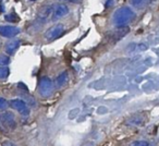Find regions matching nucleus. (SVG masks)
<instances>
[{"label":"nucleus","instance_id":"nucleus-24","mask_svg":"<svg viewBox=\"0 0 159 146\" xmlns=\"http://www.w3.org/2000/svg\"><path fill=\"white\" fill-rule=\"evenodd\" d=\"M0 1H2V0H0Z\"/></svg>","mask_w":159,"mask_h":146},{"label":"nucleus","instance_id":"nucleus-7","mask_svg":"<svg viewBox=\"0 0 159 146\" xmlns=\"http://www.w3.org/2000/svg\"><path fill=\"white\" fill-rule=\"evenodd\" d=\"M145 117L143 113H135L134 116L128 118L125 121V124L129 126H141L145 123Z\"/></svg>","mask_w":159,"mask_h":146},{"label":"nucleus","instance_id":"nucleus-19","mask_svg":"<svg viewBox=\"0 0 159 146\" xmlns=\"http://www.w3.org/2000/svg\"><path fill=\"white\" fill-rule=\"evenodd\" d=\"M2 146H18L16 143H13V142L11 141H5L2 143Z\"/></svg>","mask_w":159,"mask_h":146},{"label":"nucleus","instance_id":"nucleus-6","mask_svg":"<svg viewBox=\"0 0 159 146\" xmlns=\"http://www.w3.org/2000/svg\"><path fill=\"white\" fill-rule=\"evenodd\" d=\"M0 120L3 123V125L7 126L9 129H14L16 126V117L12 112H5L2 113V116L0 117Z\"/></svg>","mask_w":159,"mask_h":146},{"label":"nucleus","instance_id":"nucleus-9","mask_svg":"<svg viewBox=\"0 0 159 146\" xmlns=\"http://www.w3.org/2000/svg\"><path fill=\"white\" fill-rule=\"evenodd\" d=\"M53 12V7L50 5L48 6H44V7H42L39 9V11H38L37 13V19L39 21H42V22H45V21L47 20V19L49 18V16L52 14Z\"/></svg>","mask_w":159,"mask_h":146},{"label":"nucleus","instance_id":"nucleus-5","mask_svg":"<svg viewBox=\"0 0 159 146\" xmlns=\"http://www.w3.org/2000/svg\"><path fill=\"white\" fill-rule=\"evenodd\" d=\"M10 106L16 110H18L23 116H27L30 113V109L27 108L26 103L22 99H12L10 102Z\"/></svg>","mask_w":159,"mask_h":146},{"label":"nucleus","instance_id":"nucleus-21","mask_svg":"<svg viewBox=\"0 0 159 146\" xmlns=\"http://www.w3.org/2000/svg\"><path fill=\"white\" fill-rule=\"evenodd\" d=\"M3 11V7L2 6H0V12H2Z\"/></svg>","mask_w":159,"mask_h":146},{"label":"nucleus","instance_id":"nucleus-8","mask_svg":"<svg viewBox=\"0 0 159 146\" xmlns=\"http://www.w3.org/2000/svg\"><path fill=\"white\" fill-rule=\"evenodd\" d=\"M117 31L112 32L110 34V39L112 40L113 43L116 42H119L121 38H123L125 35H128L129 32H130V29L128 26H124V27H117Z\"/></svg>","mask_w":159,"mask_h":146},{"label":"nucleus","instance_id":"nucleus-2","mask_svg":"<svg viewBox=\"0 0 159 146\" xmlns=\"http://www.w3.org/2000/svg\"><path fill=\"white\" fill-rule=\"evenodd\" d=\"M38 91H39V94L42 97H49L53 91L52 81L49 78H46V76L42 78L39 81V84H38Z\"/></svg>","mask_w":159,"mask_h":146},{"label":"nucleus","instance_id":"nucleus-3","mask_svg":"<svg viewBox=\"0 0 159 146\" xmlns=\"http://www.w3.org/2000/svg\"><path fill=\"white\" fill-rule=\"evenodd\" d=\"M64 33V26L62 24H56L53 26H51L49 30H47V32L45 33V38L49 42L57 39V38L61 37Z\"/></svg>","mask_w":159,"mask_h":146},{"label":"nucleus","instance_id":"nucleus-20","mask_svg":"<svg viewBox=\"0 0 159 146\" xmlns=\"http://www.w3.org/2000/svg\"><path fill=\"white\" fill-rule=\"evenodd\" d=\"M112 5H113V0H107L106 3H105V6H106L107 8L112 7Z\"/></svg>","mask_w":159,"mask_h":146},{"label":"nucleus","instance_id":"nucleus-14","mask_svg":"<svg viewBox=\"0 0 159 146\" xmlns=\"http://www.w3.org/2000/svg\"><path fill=\"white\" fill-rule=\"evenodd\" d=\"M5 19H6V21H8V22H10V23H16V22H19V21H20L19 16L16 13H14V12L9 13V14H6Z\"/></svg>","mask_w":159,"mask_h":146},{"label":"nucleus","instance_id":"nucleus-1","mask_svg":"<svg viewBox=\"0 0 159 146\" xmlns=\"http://www.w3.org/2000/svg\"><path fill=\"white\" fill-rule=\"evenodd\" d=\"M134 19V12L129 7H123L118 9L113 13L112 22L117 27H124Z\"/></svg>","mask_w":159,"mask_h":146},{"label":"nucleus","instance_id":"nucleus-23","mask_svg":"<svg viewBox=\"0 0 159 146\" xmlns=\"http://www.w3.org/2000/svg\"><path fill=\"white\" fill-rule=\"evenodd\" d=\"M32 1H35V0H32Z\"/></svg>","mask_w":159,"mask_h":146},{"label":"nucleus","instance_id":"nucleus-17","mask_svg":"<svg viewBox=\"0 0 159 146\" xmlns=\"http://www.w3.org/2000/svg\"><path fill=\"white\" fill-rule=\"evenodd\" d=\"M8 107V102L6 98L3 97H0V111H2V110H6Z\"/></svg>","mask_w":159,"mask_h":146},{"label":"nucleus","instance_id":"nucleus-18","mask_svg":"<svg viewBox=\"0 0 159 146\" xmlns=\"http://www.w3.org/2000/svg\"><path fill=\"white\" fill-rule=\"evenodd\" d=\"M131 146H149V143L146 141H135L131 144Z\"/></svg>","mask_w":159,"mask_h":146},{"label":"nucleus","instance_id":"nucleus-4","mask_svg":"<svg viewBox=\"0 0 159 146\" xmlns=\"http://www.w3.org/2000/svg\"><path fill=\"white\" fill-rule=\"evenodd\" d=\"M21 30L16 26H11V25H1L0 26V35L3 37L11 38L16 36L20 33Z\"/></svg>","mask_w":159,"mask_h":146},{"label":"nucleus","instance_id":"nucleus-15","mask_svg":"<svg viewBox=\"0 0 159 146\" xmlns=\"http://www.w3.org/2000/svg\"><path fill=\"white\" fill-rule=\"evenodd\" d=\"M10 74V70L7 66H0V79L8 78Z\"/></svg>","mask_w":159,"mask_h":146},{"label":"nucleus","instance_id":"nucleus-16","mask_svg":"<svg viewBox=\"0 0 159 146\" xmlns=\"http://www.w3.org/2000/svg\"><path fill=\"white\" fill-rule=\"evenodd\" d=\"M9 63H10V58H9V56L0 55V66H8Z\"/></svg>","mask_w":159,"mask_h":146},{"label":"nucleus","instance_id":"nucleus-13","mask_svg":"<svg viewBox=\"0 0 159 146\" xmlns=\"http://www.w3.org/2000/svg\"><path fill=\"white\" fill-rule=\"evenodd\" d=\"M68 79H69V75H68V72H62L60 73L59 75L57 76L56 79V85L58 87H61L68 82Z\"/></svg>","mask_w":159,"mask_h":146},{"label":"nucleus","instance_id":"nucleus-22","mask_svg":"<svg viewBox=\"0 0 159 146\" xmlns=\"http://www.w3.org/2000/svg\"><path fill=\"white\" fill-rule=\"evenodd\" d=\"M59 1H72V0H59Z\"/></svg>","mask_w":159,"mask_h":146},{"label":"nucleus","instance_id":"nucleus-11","mask_svg":"<svg viewBox=\"0 0 159 146\" xmlns=\"http://www.w3.org/2000/svg\"><path fill=\"white\" fill-rule=\"evenodd\" d=\"M19 47H20V40L19 39L10 40V42L6 45V52H7L8 55H13Z\"/></svg>","mask_w":159,"mask_h":146},{"label":"nucleus","instance_id":"nucleus-10","mask_svg":"<svg viewBox=\"0 0 159 146\" xmlns=\"http://www.w3.org/2000/svg\"><path fill=\"white\" fill-rule=\"evenodd\" d=\"M69 13V8L64 5H57L53 8L52 20H59Z\"/></svg>","mask_w":159,"mask_h":146},{"label":"nucleus","instance_id":"nucleus-12","mask_svg":"<svg viewBox=\"0 0 159 146\" xmlns=\"http://www.w3.org/2000/svg\"><path fill=\"white\" fill-rule=\"evenodd\" d=\"M152 0H130V3L136 9H143L147 7Z\"/></svg>","mask_w":159,"mask_h":146}]
</instances>
